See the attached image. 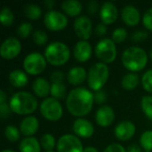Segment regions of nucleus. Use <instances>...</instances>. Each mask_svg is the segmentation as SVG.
I'll list each match as a JSON object with an SVG mask.
<instances>
[{
  "instance_id": "f257e3e1",
  "label": "nucleus",
  "mask_w": 152,
  "mask_h": 152,
  "mask_svg": "<svg viewBox=\"0 0 152 152\" xmlns=\"http://www.w3.org/2000/svg\"><path fill=\"white\" fill-rule=\"evenodd\" d=\"M94 102V94L91 91L85 87H77L69 93L66 106L72 116L82 118L91 112Z\"/></svg>"
},
{
  "instance_id": "f03ea898",
  "label": "nucleus",
  "mask_w": 152,
  "mask_h": 152,
  "mask_svg": "<svg viewBox=\"0 0 152 152\" xmlns=\"http://www.w3.org/2000/svg\"><path fill=\"white\" fill-rule=\"evenodd\" d=\"M121 61L126 69L135 73L145 68L148 62V54L144 49L139 46H131L124 51Z\"/></svg>"
},
{
  "instance_id": "7ed1b4c3",
  "label": "nucleus",
  "mask_w": 152,
  "mask_h": 152,
  "mask_svg": "<svg viewBox=\"0 0 152 152\" xmlns=\"http://www.w3.org/2000/svg\"><path fill=\"white\" fill-rule=\"evenodd\" d=\"M9 104L12 111L17 115L32 114L37 108L36 97L32 94L25 91L14 94L12 96Z\"/></svg>"
},
{
  "instance_id": "20e7f679",
  "label": "nucleus",
  "mask_w": 152,
  "mask_h": 152,
  "mask_svg": "<svg viewBox=\"0 0 152 152\" xmlns=\"http://www.w3.org/2000/svg\"><path fill=\"white\" fill-rule=\"evenodd\" d=\"M45 57L46 61L51 65L62 66L69 61L70 50L69 46L62 42H52L45 50Z\"/></svg>"
},
{
  "instance_id": "39448f33",
  "label": "nucleus",
  "mask_w": 152,
  "mask_h": 152,
  "mask_svg": "<svg viewBox=\"0 0 152 152\" xmlns=\"http://www.w3.org/2000/svg\"><path fill=\"white\" fill-rule=\"evenodd\" d=\"M110 76V69L107 64L97 62L94 64L87 73V84L94 92L102 90L107 83Z\"/></svg>"
},
{
  "instance_id": "423d86ee",
  "label": "nucleus",
  "mask_w": 152,
  "mask_h": 152,
  "mask_svg": "<svg viewBox=\"0 0 152 152\" xmlns=\"http://www.w3.org/2000/svg\"><path fill=\"white\" fill-rule=\"evenodd\" d=\"M95 54L102 62L107 64L111 63L117 57L116 43L111 38H102L95 45Z\"/></svg>"
},
{
  "instance_id": "0eeeda50",
  "label": "nucleus",
  "mask_w": 152,
  "mask_h": 152,
  "mask_svg": "<svg viewBox=\"0 0 152 152\" xmlns=\"http://www.w3.org/2000/svg\"><path fill=\"white\" fill-rule=\"evenodd\" d=\"M40 113L45 119L55 122L61 118L63 109L58 100L53 97H48L41 102Z\"/></svg>"
},
{
  "instance_id": "6e6552de",
  "label": "nucleus",
  "mask_w": 152,
  "mask_h": 152,
  "mask_svg": "<svg viewBox=\"0 0 152 152\" xmlns=\"http://www.w3.org/2000/svg\"><path fill=\"white\" fill-rule=\"evenodd\" d=\"M46 62L45 55L39 53H30L23 61V68L28 74L36 76L41 74L45 70Z\"/></svg>"
},
{
  "instance_id": "1a4fd4ad",
  "label": "nucleus",
  "mask_w": 152,
  "mask_h": 152,
  "mask_svg": "<svg viewBox=\"0 0 152 152\" xmlns=\"http://www.w3.org/2000/svg\"><path fill=\"white\" fill-rule=\"evenodd\" d=\"M45 26L51 31H61L68 25V19L65 14L59 11L50 10L44 17Z\"/></svg>"
},
{
  "instance_id": "9d476101",
  "label": "nucleus",
  "mask_w": 152,
  "mask_h": 152,
  "mask_svg": "<svg viewBox=\"0 0 152 152\" xmlns=\"http://www.w3.org/2000/svg\"><path fill=\"white\" fill-rule=\"evenodd\" d=\"M84 148L79 138L69 134L60 137L57 142V152H83Z\"/></svg>"
},
{
  "instance_id": "9b49d317",
  "label": "nucleus",
  "mask_w": 152,
  "mask_h": 152,
  "mask_svg": "<svg viewBox=\"0 0 152 152\" xmlns=\"http://www.w3.org/2000/svg\"><path fill=\"white\" fill-rule=\"evenodd\" d=\"M21 51V44L14 37L6 38L0 46L1 57L4 60H12L17 57Z\"/></svg>"
},
{
  "instance_id": "f8f14e48",
  "label": "nucleus",
  "mask_w": 152,
  "mask_h": 152,
  "mask_svg": "<svg viewBox=\"0 0 152 152\" xmlns=\"http://www.w3.org/2000/svg\"><path fill=\"white\" fill-rule=\"evenodd\" d=\"M74 31L76 35L84 41H87L93 31V24L87 16H78L74 21Z\"/></svg>"
},
{
  "instance_id": "ddd939ff",
  "label": "nucleus",
  "mask_w": 152,
  "mask_h": 152,
  "mask_svg": "<svg viewBox=\"0 0 152 152\" xmlns=\"http://www.w3.org/2000/svg\"><path fill=\"white\" fill-rule=\"evenodd\" d=\"M136 127L133 122L129 120H124L117 125L114 130V134L118 140L126 142L130 140L134 135Z\"/></svg>"
},
{
  "instance_id": "4468645a",
  "label": "nucleus",
  "mask_w": 152,
  "mask_h": 152,
  "mask_svg": "<svg viewBox=\"0 0 152 152\" xmlns=\"http://www.w3.org/2000/svg\"><path fill=\"white\" fill-rule=\"evenodd\" d=\"M72 130L77 137L90 138L94 133V127L93 124L85 118H77L72 125Z\"/></svg>"
},
{
  "instance_id": "2eb2a0df",
  "label": "nucleus",
  "mask_w": 152,
  "mask_h": 152,
  "mask_svg": "<svg viewBox=\"0 0 152 152\" xmlns=\"http://www.w3.org/2000/svg\"><path fill=\"white\" fill-rule=\"evenodd\" d=\"M115 119V112L113 109L108 105L100 107L95 114V120L98 126L102 127L110 126Z\"/></svg>"
},
{
  "instance_id": "dca6fc26",
  "label": "nucleus",
  "mask_w": 152,
  "mask_h": 152,
  "mask_svg": "<svg viewBox=\"0 0 152 152\" xmlns=\"http://www.w3.org/2000/svg\"><path fill=\"white\" fill-rule=\"evenodd\" d=\"M118 16L117 6L111 2H105L100 9V18L102 23L109 25L114 23Z\"/></svg>"
},
{
  "instance_id": "f3484780",
  "label": "nucleus",
  "mask_w": 152,
  "mask_h": 152,
  "mask_svg": "<svg viewBox=\"0 0 152 152\" xmlns=\"http://www.w3.org/2000/svg\"><path fill=\"white\" fill-rule=\"evenodd\" d=\"M74 58L79 62L87 61L92 56V46L88 41L80 40L76 44L73 49Z\"/></svg>"
},
{
  "instance_id": "a211bd4d",
  "label": "nucleus",
  "mask_w": 152,
  "mask_h": 152,
  "mask_svg": "<svg viewBox=\"0 0 152 152\" xmlns=\"http://www.w3.org/2000/svg\"><path fill=\"white\" fill-rule=\"evenodd\" d=\"M121 17L123 21L128 26H135L141 20V13L139 10L131 4L126 5L121 11Z\"/></svg>"
},
{
  "instance_id": "6ab92c4d",
  "label": "nucleus",
  "mask_w": 152,
  "mask_h": 152,
  "mask_svg": "<svg viewBox=\"0 0 152 152\" xmlns=\"http://www.w3.org/2000/svg\"><path fill=\"white\" fill-rule=\"evenodd\" d=\"M39 128V122L34 116H28L20 124V131L25 137H32Z\"/></svg>"
},
{
  "instance_id": "aec40b11",
  "label": "nucleus",
  "mask_w": 152,
  "mask_h": 152,
  "mask_svg": "<svg viewBox=\"0 0 152 152\" xmlns=\"http://www.w3.org/2000/svg\"><path fill=\"white\" fill-rule=\"evenodd\" d=\"M67 78L70 85L79 86L87 79V73L82 67H73L69 70Z\"/></svg>"
},
{
  "instance_id": "412c9836",
  "label": "nucleus",
  "mask_w": 152,
  "mask_h": 152,
  "mask_svg": "<svg viewBox=\"0 0 152 152\" xmlns=\"http://www.w3.org/2000/svg\"><path fill=\"white\" fill-rule=\"evenodd\" d=\"M32 90L37 96L44 98L51 93V85L45 78L37 77L32 84Z\"/></svg>"
},
{
  "instance_id": "4be33fe9",
  "label": "nucleus",
  "mask_w": 152,
  "mask_h": 152,
  "mask_svg": "<svg viewBox=\"0 0 152 152\" xmlns=\"http://www.w3.org/2000/svg\"><path fill=\"white\" fill-rule=\"evenodd\" d=\"M9 82L10 84L16 88H21L27 86L28 78L27 74L21 69H14L9 74Z\"/></svg>"
},
{
  "instance_id": "5701e85b",
  "label": "nucleus",
  "mask_w": 152,
  "mask_h": 152,
  "mask_svg": "<svg viewBox=\"0 0 152 152\" xmlns=\"http://www.w3.org/2000/svg\"><path fill=\"white\" fill-rule=\"evenodd\" d=\"M61 9L69 16H78L83 9L82 4L77 0H66L61 3Z\"/></svg>"
},
{
  "instance_id": "b1692460",
  "label": "nucleus",
  "mask_w": 152,
  "mask_h": 152,
  "mask_svg": "<svg viewBox=\"0 0 152 152\" xmlns=\"http://www.w3.org/2000/svg\"><path fill=\"white\" fill-rule=\"evenodd\" d=\"M20 152H40L41 144L34 137L24 138L19 145Z\"/></svg>"
},
{
  "instance_id": "393cba45",
  "label": "nucleus",
  "mask_w": 152,
  "mask_h": 152,
  "mask_svg": "<svg viewBox=\"0 0 152 152\" xmlns=\"http://www.w3.org/2000/svg\"><path fill=\"white\" fill-rule=\"evenodd\" d=\"M139 82H140L139 76L134 72H131V73H127L126 75L123 77L121 85L124 89L127 91H131V90L135 89L138 86Z\"/></svg>"
},
{
  "instance_id": "a878e982",
  "label": "nucleus",
  "mask_w": 152,
  "mask_h": 152,
  "mask_svg": "<svg viewBox=\"0 0 152 152\" xmlns=\"http://www.w3.org/2000/svg\"><path fill=\"white\" fill-rule=\"evenodd\" d=\"M24 13L27 18L32 20H38L42 15V9L39 5L35 4H26L24 7Z\"/></svg>"
},
{
  "instance_id": "bb28decb",
  "label": "nucleus",
  "mask_w": 152,
  "mask_h": 152,
  "mask_svg": "<svg viewBox=\"0 0 152 152\" xmlns=\"http://www.w3.org/2000/svg\"><path fill=\"white\" fill-rule=\"evenodd\" d=\"M13 21H14V14L12 11L9 7L4 6L0 12V22L2 23V25L5 27H9L13 23Z\"/></svg>"
},
{
  "instance_id": "cd10ccee",
  "label": "nucleus",
  "mask_w": 152,
  "mask_h": 152,
  "mask_svg": "<svg viewBox=\"0 0 152 152\" xmlns=\"http://www.w3.org/2000/svg\"><path fill=\"white\" fill-rule=\"evenodd\" d=\"M51 95L56 100L63 99L66 96V86L64 83L51 84Z\"/></svg>"
},
{
  "instance_id": "c85d7f7f",
  "label": "nucleus",
  "mask_w": 152,
  "mask_h": 152,
  "mask_svg": "<svg viewBox=\"0 0 152 152\" xmlns=\"http://www.w3.org/2000/svg\"><path fill=\"white\" fill-rule=\"evenodd\" d=\"M40 144H41V147L45 151H53V150L54 149V147L56 145L55 138L51 134H45L41 137Z\"/></svg>"
},
{
  "instance_id": "c756f323",
  "label": "nucleus",
  "mask_w": 152,
  "mask_h": 152,
  "mask_svg": "<svg viewBox=\"0 0 152 152\" xmlns=\"http://www.w3.org/2000/svg\"><path fill=\"white\" fill-rule=\"evenodd\" d=\"M141 107L145 114V116L152 121V96L151 95H145L142 98L141 101Z\"/></svg>"
},
{
  "instance_id": "7c9ffc66",
  "label": "nucleus",
  "mask_w": 152,
  "mask_h": 152,
  "mask_svg": "<svg viewBox=\"0 0 152 152\" xmlns=\"http://www.w3.org/2000/svg\"><path fill=\"white\" fill-rule=\"evenodd\" d=\"M4 136L8 141L15 142L20 137V131L14 126H7L4 128Z\"/></svg>"
},
{
  "instance_id": "2f4dec72",
  "label": "nucleus",
  "mask_w": 152,
  "mask_h": 152,
  "mask_svg": "<svg viewBox=\"0 0 152 152\" xmlns=\"http://www.w3.org/2000/svg\"><path fill=\"white\" fill-rule=\"evenodd\" d=\"M140 144L145 151H152V131H145L140 137Z\"/></svg>"
},
{
  "instance_id": "473e14b6",
  "label": "nucleus",
  "mask_w": 152,
  "mask_h": 152,
  "mask_svg": "<svg viewBox=\"0 0 152 152\" xmlns=\"http://www.w3.org/2000/svg\"><path fill=\"white\" fill-rule=\"evenodd\" d=\"M32 38L34 43L37 45L39 46H43L45 45H46V43L48 42V36L47 34L40 29H37L33 32L32 34Z\"/></svg>"
},
{
  "instance_id": "72a5a7b5",
  "label": "nucleus",
  "mask_w": 152,
  "mask_h": 152,
  "mask_svg": "<svg viewBox=\"0 0 152 152\" xmlns=\"http://www.w3.org/2000/svg\"><path fill=\"white\" fill-rule=\"evenodd\" d=\"M33 30V26L29 22H23L19 25L17 28V35L21 38L28 37Z\"/></svg>"
},
{
  "instance_id": "f704fd0d",
  "label": "nucleus",
  "mask_w": 152,
  "mask_h": 152,
  "mask_svg": "<svg viewBox=\"0 0 152 152\" xmlns=\"http://www.w3.org/2000/svg\"><path fill=\"white\" fill-rule=\"evenodd\" d=\"M126 38H127V31L124 28H117L112 32L111 39L117 44L123 43Z\"/></svg>"
},
{
  "instance_id": "c9c22d12",
  "label": "nucleus",
  "mask_w": 152,
  "mask_h": 152,
  "mask_svg": "<svg viewBox=\"0 0 152 152\" xmlns=\"http://www.w3.org/2000/svg\"><path fill=\"white\" fill-rule=\"evenodd\" d=\"M142 85L145 91L152 93V69L147 70L142 77Z\"/></svg>"
},
{
  "instance_id": "e433bc0d",
  "label": "nucleus",
  "mask_w": 152,
  "mask_h": 152,
  "mask_svg": "<svg viewBox=\"0 0 152 152\" xmlns=\"http://www.w3.org/2000/svg\"><path fill=\"white\" fill-rule=\"evenodd\" d=\"M142 23L147 29L152 31V7L149 8L143 14Z\"/></svg>"
},
{
  "instance_id": "4c0bfd02",
  "label": "nucleus",
  "mask_w": 152,
  "mask_h": 152,
  "mask_svg": "<svg viewBox=\"0 0 152 152\" xmlns=\"http://www.w3.org/2000/svg\"><path fill=\"white\" fill-rule=\"evenodd\" d=\"M148 37V33L145 31H135L132 34L131 39L134 43H142L144 42Z\"/></svg>"
},
{
  "instance_id": "58836bf2",
  "label": "nucleus",
  "mask_w": 152,
  "mask_h": 152,
  "mask_svg": "<svg viewBox=\"0 0 152 152\" xmlns=\"http://www.w3.org/2000/svg\"><path fill=\"white\" fill-rule=\"evenodd\" d=\"M64 80V74L60 70L53 71L50 76V81L52 84L54 83H63Z\"/></svg>"
},
{
  "instance_id": "ea45409f",
  "label": "nucleus",
  "mask_w": 152,
  "mask_h": 152,
  "mask_svg": "<svg viewBox=\"0 0 152 152\" xmlns=\"http://www.w3.org/2000/svg\"><path fill=\"white\" fill-rule=\"evenodd\" d=\"M11 112H12V111L11 110L10 104H8L6 102H0V116L2 118H7L11 114Z\"/></svg>"
},
{
  "instance_id": "a19ab883",
  "label": "nucleus",
  "mask_w": 152,
  "mask_h": 152,
  "mask_svg": "<svg viewBox=\"0 0 152 152\" xmlns=\"http://www.w3.org/2000/svg\"><path fill=\"white\" fill-rule=\"evenodd\" d=\"M94 102L98 104H102L106 102L107 99V95H106V92L103 91L102 89L100 91H97L94 94Z\"/></svg>"
},
{
  "instance_id": "79ce46f5",
  "label": "nucleus",
  "mask_w": 152,
  "mask_h": 152,
  "mask_svg": "<svg viewBox=\"0 0 152 152\" xmlns=\"http://www.w3.org/2000/svg\"><path fill=\"white\" fill-rule=\"evenodd\" d=\"M103 152H126V150L118 143H112L109 145Z\"/></svg>"
},
{
  "instance_id": "37998d69",
  "label": "nucleus",
  "mask_w": 152,
  "mask_h": 152,
  "mask_svg": "<svg viewBox=\"0 0 152 152\" xmlns=\"http://www.w3.org/2000/svg\"><path fill=\"white\" fill-rule=\"evenodd\" d=\"M108 31V28H107V25L104 24V23H99L96 28H95V34L98 36V37H103Z\"/></svg>"
},
{
  "instance_id": "c03bdc74",
  "label": "nucleus",
  "mask_w": 152,
  "mask_h": 152,
  "mask_svg": "<svg viewBox=\"0 0 152 152\" xmlns=\"http://www.w3.org/2000/svg\"><path fill=\"white\" fill-rule=\"evenodd\" d=\"M99 10V4L96 1H91L87 4V11L90 14H94Z\"/></svg>"
},
{
  "instance_id": "a18cd8bd",
  "label": "nucleus",
  "mask_w": 152,
  "mask_h": 152,
  "mask_svg": "<svg viewBox=\"0 0 152 152\" xmlns=\"http://www.w3.org/2000/svg\"><path fill=\"white\" fill-rule=\"evenodd\" d=\"M126 152H142V150H141V148L138 145L133 144V145H130L126 149Z\"/></svg>"
},
{
  "instance_id": "49530a36",
  "label": "nucleus",
  "mask_w": 152,
  "mask_h": 152,
  "mask_svg": "<svg viewBox=\"0 0 152 152\" xmlns=\"http://www.w3.org/2000/svg\"><path fill=\"white\" fill-rule=\"evenodd\" d=\"M44 4L47 9H52L54 5V1L53 0H45L44 2Z\"/></svg>"
},
{
  "instance_id": "de8ad7c7",
  "label": "nucleus",
  "mask_w": 152,
  "mask_h": 152,
  "mask_svg": "<svg viewBox=\"0 0 152 152\" xmlns=\"http://www.w3.org/2000/svg\"><path fill=\"white\" fill-rule=\"evenodd\" d=\"M83 152H99V151H98L95 147L88 146V147L84 148V151Z\"/></svg>"
},
{
  "instance_id": "09e8293b",
  "label": "nucleus",
  "mask_w": 152,
  "mask_h": 152,
  "mask_svg": "<svg viewBox=\"0 0 152 152\" xmlns=\"http://www.w3.org/2000/svg\"><path fill=\"white\" fill-rule=\"evenodd\" d=\"M2 152H15V151H12V150H4Z\"/></svg>"
},
{
  "instance_id": "8fccbe9b",
  "label": "nucleus",
  "mask_w": 152,
  "mask_h": 152,
  "mask_svg": "<svg viewBox=\"0 0 152 152\" xmlns=\"http://www.w3.org/2000/svg\"><path fill=\"white\" fill-rule=\"evenodd\" d=\"M150 57H151V59L152 60V49L150 51Z\"/></svg>"
},
{
  "instance_id": "3c124183",
  "label": "nucleus",
  "mask_w": 152,
  "mask_h": 152,
  "mask_svg": "<svg viewBox=\"0 0 152 152\" xmlns=\"http://www.w3.org/2000/svg\"><path fill=\"white\" fill-rule=\"evenodd\" d=\"M45 152H54V151H45Z\"/></svg>"
},
{
  "instance_id": "603ef678",
  "label": "nucleus",
  "mask_w": 152,
  "mask_h": 152,
  "mask_svg": "<svg viewBox=\"0 0 152 152\" xmlns=\"http://www.w3.org/2000/svg\"><path fill=\"white\" fill-rule=\"evenodd\" d=\"M145 152H151V151H145Z\"/></svg>"
}]
</instances>
